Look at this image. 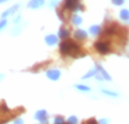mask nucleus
<instances>
[{"label": "nucleus", "instance_id": "obj_1", "mask_svg": "<svg viewBox=\"0 0 129 124\" xmlns=\"http://www.w3.org/2000/svg\"><path fill=\"white\" fill-rule=\"evenodd\" d=\"M59 52L62 56H69L71 58H80L87 56V52L81 50L80 44L70 39L62 40L59 43Z\"/></svg>", "mask_w": 129, "mask_h": 124}, {"label": "nucleus", "instance_id": "obj_2", "mask_svg": "<svg viewBox=\"0 0 129 124\" xmlns=\"http://www.w3.org/2000/svg\"><path fill=\"white\" fill-rule=\"evenodd\" d=\"M62 7L64 9L69 10V12H72V13H78L79 10L85 9L80 0H64Z\"/></svg>", "mask_w": 129, "mask_h": 124}, {"label": "nucleus", "instance_id": "obj_3", "mask_svg": "<svg viewBox=\"0 0 129 124\" xmlns=\"http://www.w3.org/2000/svg\"><path fill=\"white\" fill-rule=\"evenodd\" d=\"M94 47H95V50L101 55H107L112 49L109 42L104 41V40H98L97 42H95Z\"/></svg>", "mask_w": 129, "mask_h": 124}, {"label": "nucleus", "instance_id": "obj_4", "mask_svg": "<svg viewBox=\"0 0 129 124\" xmlns=\"http://www.w3.org/2000/svg\"><path fill=\"white\" fill-rule=\"evenodd\" d=\"M120 29H121V27H120L117 23H111V24H107L106 26H105V29L102 31V33L104 34L105 37H112V35L118 34Z\"/></svg>", "mask_w": 129, "mask_h": 124}, {"label": "nucleus", "instance_id": "obj_5", "mask_svg": "<svg viewBox=\"0 0 129 124\" xmlns=\"http://www.w3.org/2000/svg\"><path fill=\"white\" fill-rule=\"evenodd\" d=\"M46 76L51 81H57L61 78V71L57 68H51L46 72Z\"/></svg>", "mask_w": 129, "mask_h": 124}, {"label": "nucleus", "instance_id": "obj_6", "mask_svg": "<svg viewBox=\"0 0 129 124\" xmlns=\"http://www.w3.org/2000/svg\"><path fill=\"white\" fill-rule=\"evenodd\" d=\"M45 4H46V0H30L27 3V8L38 9V8H41Z\"/></svg>", "mask_w": 129, "mask_h": 124}, {"label": "nucleus", "instance_id": "obj_7", "mask_svg": "<svg viewBox=\"0 0 129 124\" xmlns=\"http://www.w3.org/2000/svg\"><path fill=\"white\" fill-rule=\"evenodd\" d=\"M18 9H20V5H18V4H16V5L9 7L7 10H5V12L1 14V17H3V18H6V17L10 16V15H14L15 13H17V10H18Z\"/></svg>", "mask_w": 129, "mask_h": 124}, {"label": "nucleus", "instance_id": "obj_8", "mask_svg": "<svg viewBox=\"0 0 129 124\" xmlns=\"http://www.w3.org/2000/svg\"><path fill=\"white\" fill-rule=\"evenodd\" d=\"M57 41H58V35H55V34H48V35H46V38H45V42H46V44H48V46H55V44L57 43Z\"/></svg>", "mask_w": 129, "mask_h": 124}, {"label": "nucleus", "instance_id": "obj_9", "mask_svg": "<svg viewBox=\"0 0 129 124\" xmlns=\"http://www.w3.org/2000/svg\"><path fill=\"white\" fill-rule=\"evenodd\" d=\"M74 38H76V40L82 41V40H86L88 38V33L85 31V30L78 29L76 32H74Z\"/></svg>", "mask_w": 129, "mask_h": 124}, {"label": "nucleus", "instance_id": "obj_10", "mask_svg": "<svg viewBox=\"0 0 129 124\" xmlns=\"http://www.w3.org/2000/svg\"><path fill=\"white\" fill-rule=\"evenodd\" d=\"M47 116H48V113L45 109H40V110H38V112H36V114H34V118L40 121V123H41L42 121H46Z\"/></svg>", "mask_w": 129, "mask_h": 124}, {"label": "nucleus", "instance_id": "obj_11", "mask_svg": "<svg viewBox=\"0 0 129 124\" xmlns=\"http://www.w3.org/2000/svg\"><path fill=\"white\" fill-rule=\"evenodd\" d=\"M96 67H97L98 72H100V74L103 76V79H104V80H106V81H111V80H112V79H111V76H110V74L104 70V67H103L101 64H96Z\"/></svg>", "mask_w": 129, "mask_h": 124}, {"label": "nucleus", "instance_id": "obj_12", "mask_svg": "<svg viewBox=\"0 0 129 124\" xmlns=\"http://www.w3.org/2000/svg\"><path fill=\"white\" fill-rule=\"evenodd\" d=\"M58 38L61 40H65V39H69L70 38V31L65 27H61L58 31Z\"/></svg>", "mask_w": 129, "mask_h": 124}, {"label": "nucleus", "instance_id": "obj_13", "mask_svg": "<svg viewBox=\"0 0 129 124\" xmlns=\"http://www.w3.org/2000/svg\"><path fill=\"white\" fill-rule=\"evenodd\" d=\"M49 64H50V60H49V61H42V63H40V64H37V65H34L33 67L31 68V72H33V73L39 72L42 67H47Z\"/></svg>", "mask_w": 129, "mask_h": 124}, {"label": "nucleus", "instance_id": "obj_14", "mask_svg": "<svg viewBox=\"0 0 129 124\" xmlns=\"http://www.w3.org/2000/svg\"><path fill=\"white\" fill-rule=\"evenodd\" d=\"M102 27L100 25H91L89 27V32L91 35H98V34H102Z\"/></svg>", "mask_w": 129, "mask_h": 124}, {"label": "nucleus", "instance_id": "obj_15", "mask_svg": "<svg viewBox=\"0 0 129 124\" xmlns=\"http://www.w3.org/2000/svg\"><path fill=\"white\" fill-rule=\"evenodd\" d=\"M119 17H120V20L123 21V22H128L129 21V10L126 9V8L121 9L119 13Z\"/></svg>", "mask_w": 129, "mask_h": 124}, {"label": "nucleus", "instance_id": "obj_16", "mask_svg": "<svg viewBox=\"0 0 129 124\" xmlns=\"http://www.w3.org/2000/svg\"><path fill=\"white\" fill-rule=\"evenodd\" d=\"M65 12H66V9H64L63 7L57 9V16L59 17V20H61L62 22H66V21H68V17H66V15H65Z\"/></svg>", "mask_w": 129, "mask_h": 124}, {"label": "nucleus", "instance_id": "obj_17", "mask_svg": "<svg viewBox=\"0 0 129 124\" xmlns=\"http://www.w3.org/2000/svg\"><path fill=\"white\" fill-rule=\"evenodd\" d=\"M71 23H72L73 25H80L81 23H82V17L81 16H79V15H73L72 17H71Z\"/></svg>", "mask_w": 129, "mask_h": 124}, {"label": "nucleus", "instance_id": "obj_18", "mask_svg": "<svg viewBox=\"0 0 129 124\" xmlns=\"http://www.w3.org/2000/svg\"><path fill=\"white\" fill-rule=\"evenodd\" d=\"M97 72H98V70H97V67H94L93 70H90L88 73H86L85 75L82 76V79L83 80H87V79H89V78H91V76H95L96 74H97Z\"/></svg>", "mask_w": 129, "mask_h": 124}, {"label": "nucleus", "instance_id": "obj_19", "mask_svg": "<svg viewBox=\"0 0 129 124\" xmlns=\"http://www.w3.org/2000/svg\"><path fill=\"white\" fill-rule=\"evenodd\" d=\"M74 87H76L77 90L82 91V92H89V91L91 90L90 87H88V85H86V84H76Z\"/></svg>", "mask_w": 129, "mask_h": 124}, {"label": "nucleus", "instance_id": "obj_20", "mask_svg": "<svg viewBox=\"0 0 129 124\" xmlns=\"http://www.w3.org/2000/svg\"><path fill=\"white\" fill-rule=\"evenodd\" d=\"M102 93L107 97H112V98H117L119 97V93L118 92H114V91H111V90H106V89H103L102 90Z\"/></svg>", "mask_w": 129, "mask_h": 124}, {"label": "nucleus", "instance_id": "obj_21", "mask_svg": "<svg viewBox=\"0 0 129 124\" xmlns=\"http://www.w3.org/2000/svg\"><path fill=\"white\" fill-rule=\"evenodd\" d=\"M54 124H68L66 121L62 116H55L54 118Z\"/></svg>", "mask_w": 129, "mask_h": 124}, {"label": "nucleus", "instance_id": "obj_22", "mask_svg": "<svg viewBox=\"0 0 129 124\" xmlns=\"http://www.w3.org/2000/svg\"><path fill=\"white\" fill-rule=\"evenodd\" d=\"M68 124H78V117L77 116H70L66 121Z\"/></svg>", "mask_w": 129, "mask_h": 124}, {"label": "nucleus", "instance_id": "obj_23", "mask_svg": "<svg viewBox=\"0 0 129 124\" xmlns=\"http://www.w3.org/2000/svg\"><path fill=\"white\" fill-rule=\"evenodd\" d=\"M112 4L114 6H122L124 4V0H112Z\"/></svg>", "mask_w": 129, "mask_h": 124}, {"label": "nucleus", "instance_id": "obj_24", "mask_svg": "<svg viewBox=\"0 0 129 124\" xmlns=\"http://www.w3.org/2000/svg\"><path fill=\"white\" fill-rule=\"evenodd\" d=\"M1 110L5 113H10V109L7 107V105H6V102H3V105H1Z\"/></svg>", "mask_w": 129, "mask_h": 124}, {"label": "nucleus", "instance_id": "obj_25", "mask_svg": "<svg viewBox=\"0 0 129 124\" xmlns=\"http://www.w3.org/2000/svg\"><path fill=\"white\" fill-rule=\"evenodd\" d=\"M6 26H7V21H6V20H1V21H0V31H1L3 29H5Z\"/></svg>", "mask_w": 129, "mask_h": 124}, {"label": "nucleus", "instance_id": "obj_26", "mask_svg": "<svg viewBox=\"0 0 129 124\" xmlns=\"http://www.w3.org/2000/svg\"><path fill=\"white\" fill-rule=\"evenodd\" d=\"M58 1H59V0H50V4H49V7H50V8H54V7H55V6L57 5V4H58Z\"/></svg>", "mask_w": 129, "mask_h": 124}, {"label": "nucleus", "instance_id": "obj_27", "mask_svg": "<svg viewBox=\"0 0 129 124\" xmlns=\"http://www.w3.org/2000/svg\"><path fill=\"white\" fill-rule=\"evenodd\" d=\"M109 119L107 118H101L100 121H98V124H109Z\"/></svg>", "mask_w": 129, "mask_h": 124}, {"label": "nucleus", "instance_id": "obj_28", "mask_svg": "<svg viewBox=\"0 0 129 124\" xmlns=\"http://www.w3.org/2000/svg\"><path fill=\"white\" fill-rule=\"evenodd\" d=\"M87 124H98V122L95 118H89L87 121Z\"/></svg>", "mask_w": 129, "mask_h": 124}, {"label": "nucleus", "instance_id": "obj_29", "mask_svg": "<svg viewBox=\"0 0 129 124\" xmlns=\"http://www.w3.org/2000/svg\"><path fill=\"white\" fill-rule=\"evenodd\" d=\"M21 18H22V16H21V15H18V16L15 17V18H14V23H15V24H17V23H20Z\"/></svg>", "mask_w": 129, "mask_h": 124}, {"label": "nucleus", "instance_id": "obj_30", "mask_svg": "<svg viewBox=\"0 0 129 124\" xmlns=\"http://www.w3.org/2000/svg\"><path fill=\"white\" fill-rule=\"evenodd\" d=\"M14 124H24V121L22 118H16L14 122Z\"/></svg>", "mask_w": 129, "mask_h": 124}, {"label": "nucleus", "instance_id": "obj_31", "mask_svg": "<svg viewBox=\"0 0 129 124\" xmlns=\"http://www.w3.org/2000/svg\"><path fill=\"white\" fill-rule=\"evenodd\" d=\"M7 1H9V0H0V4H5V3H7Z\"/></svg>", "mask_w": 129, "mask_h": 124}, {"label": "nucleus", "instance_id": "obj_32", "mask_svg": "<svg viewBox=\"0 0 129 124\" xmlns=\"http://www.w3.org/2000/svg\"><path fill=\"white\" fill-rule=\"evenodd\" d=\"M3 78H4V75H3V74H0V81L3 80Z\"/></svg>", "mask_w": 129, "mask_h": 124}]
</instances>
